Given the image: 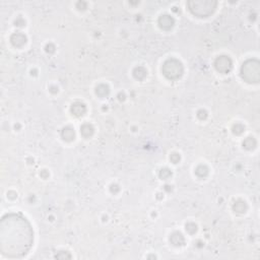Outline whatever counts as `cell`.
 <instances>
[{
  "instance_id": "obj_1",
  "label": "cell",
  "mask_w": 260,
  "mask_h": 260,
  "mask_svg": "<svg viewBox=\"0 0 260 260\" xmlns=\"http://www.w3.org/2000/svg\"><path fill=\"white\" fill-rule=\"evenodd\" d=\"M1 251L7 257L25 255L32 243V231L25 218L7 214L1 220Z\"/></svg>"
}]
</instances>
